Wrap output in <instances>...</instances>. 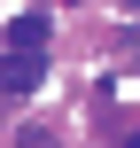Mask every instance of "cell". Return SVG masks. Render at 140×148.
I'll return each mask as SVG.
<instances>
[{"instance_id":"2","label":"cell","mask_w":140,"mask_h":148,"mask_svg":"<svg viewBox=\"0 0 140 148\" xmlns=\"http://www.w3.org/2000/svg\"><path fill=\"white\" fill-rule=\"evenodd\" d=\"M47 47V16H16L8 23V55H39Z\"/></svg>"},{"instance_id":"1","label":"cell","mask_w":140,"mask_h":148,"mask_svg":"<svg viewBox=\"0 0 140 148\" xmlns=\"http://www.w3.org/2000/svg\"><path fill=\"white\" fill-rule=\"evenodd\" d=\"M39 78H47V62H39V55H8V62H0V94H31Z\"/></svg>"},{"instance_id":"3","label":"cell","mask_w":140,"mask_h":148,"mask_svg":"<svg viewBox=\"0 0 140 148\" xmlns=\"http://www.w3.org/2000/svg\"><path fill=\"white\" fill-rule=\"evenodd\" d=\"M125 148H140V133H132V140H125Z\"/></svg>"}]
</instances>
